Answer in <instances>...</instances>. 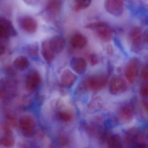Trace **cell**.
<instances>
[{"label": "cell", "mask_w": 148, "mask_h": 148, "mask_svg": "<svg viewBox=\"0 0 148 148\" xmlns=\"http://www.w3.org/2000/svg\"><path fill=\"white\" fill-rule=\"evenodd\" d=\"M86 28L96 30L98 37L104 42L111 41L113 36V30L110 26L103 22H96L87 24Z\"/></svg>", "instance_id": "6da1fadb"}, {"label": "cell", "mask_w": 148, "mask_h": 148, "mask_svg": "<svg viewBox=\"0 0 148 148\" xmlns=\"http://www.w3.org/2000/svg\"><path fill=\"white\" fill-rule=\"evenodd\" d=\"M130 48L133 52L138 53L141 50L143 42V34L139 27L131 30L129 36Z\"/></svg>", "instance_id": "7a4b0ae2"}, {"label": "cell", "mask_w": 148, "mask_h": 148, "mask_svg": "<svg viewBox=\"0 0 148 148\" xmlns=\"http://www.w3.org/2000/svg\"><path fill=\"white\" fill-rule=\"evenodd\" d=\"M108 77L106 74L92 76L83 83L84 87H89L93 90H98L104 87L108 83Z\"/></svg>", "instance_id": "3957f363"}, {"label": "cell", "mask_w": 148, "mask_h": 148, "mask_svg": "<svg viewBox=\"0 0 148 148\" xmlns=\"http://www.w3.org/2000/svg\"><path fill=\"white\" fill-rule=\"evenodd\" d=\"M140 66V60L136 57L130 59L127 63L125 69V76L129 83H133L135 81L139 74Z\"/></svg>", "instance_id": "277c9868"}, {"label": "cell", "mask_w": 148, "mask_h": 148, "mask_svg": "<svg viewBox=\"0 0 148 148\" xmlns=\"http://www.w3.org/2000/svg\"><path fill=\"white\" fill-rule=\"evenodd\" d=\"M105 10L115 17H120L124 11V2L121 0H108L104 2Z\"/></svg>", "instance_id": "5b68a950"}, {"label": "cell", "mask_w": 148, "mask_h": 148, "mask_svg": "<svg viewBox=\"0 0 148 148\" xmlns=\"http://www.w3.org/2000/svg\"><path fill=\"white\" fill-rule=\"evenodd\" d=\"M127 88L126 81L121 77H114L110 82V92L114 95H119L123 94L127 91Z\"/></svg>", "instance_id": "8992f818"}, {"label": "cell", "mask_w": 148, "mask_h": 148, "mask_svg": "<svg viewBox=\"0 0 148 148\" xmlns=\"http://www.w3.org/2000/svg\"><path fill=\"white\" fill-rule=\"evenodd\" d=\"M18 25L23 31L28 34H33L37 30V22L29 16H22L18 20Z\"/></svg>", "instance_id": "52a82bcc"}, {"label": "cell", "mask_w": 148, "mask_h": 148, "mask_svg": "<svg viewBox=\"0 0 148 148\" xmlns=\"http://www.w3.org/2000/svg\"><path fill=\"white\" fill-rule=\"evenodd\" d=\"M23 134L26 137L32 136L35 132V123L32 117L29 116H23L20 119L19 122Z\"/></svg>", "instance_id": "ba28073f"}, {"label": "cell", "mask_w": 148, "mask_h": 148, "mask_svg": "<svg viewBox=\"0 0 148 148\" xmlns=\"http://www.w3.org/2000/svg\"><path fill=\"white\" fill-rule=\"evenodd\" d=\"M16 34L12 23L4 17H0V36L7 38Z\"/></svg>", "instance_id": "9c48e42d"}, {"label": "cell", "mask_w": 148, "mask_h": 148, "mask_svg": "<svg viewBox=\"0 0 148 148\" xmlns=\"http://www.w3.org/2000/svg\"><path fill=\"white\" fill-rule=\"evenodd\" d=\"M41 82V78L40 74L36 71L31 72L27 76L26 79L27 89L29 92H34L39 87Z\"/></svg>", "instance_id": "30bf717a"}, {"label": "cell", "mask_w": 148, "mask_h": 148, "mask_svg": "<svg viewBox=\"0 0 148 148\" xmlns=\"http://www.w3.org/2000/svg\"><path fill=\"white\" fill-rule=\"evenodd\" d=\"M77 79V76L69 69L63 71L61 76L60 82L62 87L67 88L71 87Z\"/></svg>", "instance_id": "8fae6325"}, {"label": "cell", "mask_w": 148, "mask_h": 148, "mask_svg": "<svg viewBox=\"0 0 148 148\" xmlns=\"http://www.w3.org/2000/svg\"><path fill=\"white\" fill-rule=\"evenodd\" d=\"M118 116L119 120L123 123L131 122L134 117L133 108L129 105H123L119 109Z\"/></svg>", "instance_id": "7c38bea8"}, {"label": "cell", "mask_w": 148, "mask_h": 148, "mask_svg": "<svg viewBox=\"0 0 148 148\" xmlns=\"http://www.w3.org/2000/svg\"><path fill=\"white\" fill-rule=\"evenodd\" d=\"M49 44L52 51L55 54H60L64 50L65 42L63 38L56 36L49 40Z\"/></svg>", "instance_id": "4fadbf2b"}, {"label": "cell", "mask_w": 148, "mask_h": 148, "mask_svg": "<svg viewBox=\"0 0 148 148\" xmlns=\"http://www.w3.org/2000/svg\"><path fill=\"white\" fill-rule=\"evenodd\" d=\"M71 66L76 73L79 74H82L85 73L87 69V62L82 57H76L72 59Z\"/></svg>", "instance_id": "5bb4252c"}, {"label": "cell", "mask_w": 148, "mask_h": 148, "mask_svg": "<svg viewBox=\"0 0 148 148\" xmlns=\"http://www.w3.org/2000/svg\"><path fill=\"white\" fill-rule=\"evenodd\" d=\"M41 53L44 60L50 63L53 60L55 54L52 51L49 44V40L43 41L41 45Z\"/></svg>", "instance_id": "9a60e30c"}, {"label": "cell", "mask_w": 148, "mask_h": 148, "mask_svg": "<svg viewBox=\"0 0 148 148\" xmlns=\"http://www.w3.org/2000/svg\"><path fill=\"white\" fill-rule=\"evenodd\" d=\"M87 38L83 35L79 33L75 34L71 38V45L74 48H83L87 45Z\"/></svg>", "instance_id": "2e32d148"}, {"label": "cell", "mask_w": 148, "mask_h": 148, "mask_svg": "<svg viewBox=\"0 0 148 148\" xmlns=\"http://www.w3.org/2000/svg\"><path fill=\"white\" fill-rule=\"evenodd\" d=\"M141 84L140 93L144 97L148 96V70H143L141 74Z\"/></svg>", "instance_id": "e0dca14e"}, {"label": "cell", "mask_w": 148, "mask_h": 148, "mask_svg": "<svg viewBox=\"0 0 148 148\" xmlns=\"http://www.w3.org/2000/svg\"><path fill=\"white\" fill-rule=\"evenodd\" d=\"M13 64L16 69L23 70L28 67L29 65V62L26 56H20L14 59Z\"/></svg>", "instance_id": "ac0fdd59"}, {"label": "cell", "mask_w": 148, "mask_h": 148, "mask_svg": "<svg viewBox=\"0 0 148 148\" xmlns=\"http://www.w3.org/2000/svg\"><path fill=\"white\" fill-rule=\"evenodd\" d=\"M62 4L61 1H49L47 5V10L49 13L52 14H58L61 9Z\"/></svg>", "instance_id": "d6986e66"}, {"label": "cell", "mask_w": 148, "mask_h": 148, "mask_svg": "<svg viewBox=\"0 0 148 148\" xmlns=\"http://www.w3.org/2000/svg\"><path fill=\"white\" fill-rule=\"evenodd\" d=\"M10 95L9 85L8 82L3 80L0 81V99L7 100Z\"/></svg>", "instance_id": "ffe728a7"}, {"label": "cell", "mask_w": 148, "mask_h": 148, "mask_svg": "<svg viewBox=\"0 0 148 148\" xmlns=\"http://www.w3.org/2000/svg\"><path fill=\"white\" fill-rule=\"evenodd\" d=\"M0 143L5 147L12 148L15 144V139L11 135H6L0 139Z\"/></svg>", "instance_id": "44dd1931"}, {"label": "cell", "mask_w": 148, "mask_h": 148, "mask_svg": "<svg viewBox=\"0 0 148 148\" xmlns=\"http://www.w3.org/2000/svg\"><path fill=\"white\" fill-rule=\"evenodd\" d=\"M90 0H77L75 1L74 4V9L75 11L83 10L88 8L91 4Z\"/></svg>", "instance_id": "7402d4cb"}, {"label": "cell", "mask_w": 148, "mask_h": 148, "mask_svg": "<svg viewBox=\"0 0 148 148\" xmlns=\"http://www.w3.org/2000/svg\"><path fill=\"white\" fill-rule=\"evenodd\" d=\"M109 148H123L120 138L116 135L110 136L108 140Z\"/></svg>", "instance_id": "603a6c76"}, {"label": "cell", "mask_w": 148, "mask_h": 148, "mask_svg": "<svg viewBox=\"0 0 148 148\" xmlns=\"http://www.w3.org/2000/svg\"><path fill=\"white\" fill-rule=\"evenodd\" d=\"M59 117L62 121L68 122L73 119V115L68 111H61L59 113Z\"/></svg>", "instance_id": "cb8c5ba5"}, {"label": "cell", "mask_w": 148, "mask_h": 148, "mask_svg": "<svg viewBox=\"0 0 148 148\" xmlns=\"http://www.w3.org/2000/svg\"><path fill=\"white\" fill-rule=\"evenodd\" d=\"M7 118L9 121L10 123L13 127H16L17 126V121L13 115L10 114H8L7 115Z\"/></svg>", "instance_id": "d4e9b609"}, {"label": "cell", "mask_w": 148, "mask_h": 148, "mask_svg": "<svg viewBox=\"0 0 148 148\" xmlns=\"http://www.w3.org/2000/svg\"><path fill=\"white\" fill-rule=\"evenodd\" d=\"M90 61L92 65H95L98 63V59L95 54H92L90 56Z\"/></svg>", "instance_id": "484cf974"}, {"label": "cell", "mask_w": 148, "mask_h": 148, "mask_svg": "<svg viewBox=\"0 0 148 148\" xmlns=\"http://www.w3.org/2000/svg\"><path fill=\"white\" fill-rule=\"evenodd\" d=\"M37 48L36 47H32L29 48V53L30 54V55H34L36 54V53H37Z\"/></svg>", "instance_id": "4316f807"}, {"label": "cell", "mask_w": 148, "mask_h": 148, "mask_svg": "<svg viewBox=\"0 0 148 148\" xmlns=\"http://www.w3.org/2000/svg\"><path fill=\"white\" fill-rule=\"evenodd\" d=\"M4 127V131H5V133H6V135H10V134L11 133V130L10 127L9 125L8 124H5Z\"/></svg>", "instance_id": "83f0119b"}, {"label": "cell", "mask_w": 148, "mask_h": 148, "mask_svg": "<svg viewBox=\"0 0 148 148\" xmlns=\"http://www.w3.org/2000/svg\"><path fill=\"white\" fill-rule=\"evenodd\" d=\"M135 148H148V144L147 143H141L137 145Z\"/></svg>", "instance_id": "f1b7e54d"}, {"label": "cell", "mask_w": 148, "mask_h": 148, "mask_svg": "<svg viewBox=\"0 0 148 148\" xmlns=\"http://www.w3.org/2000/svg\"><path fill=\"white\" fill-rule=\"evenodd\" d=\"M143 42L148 43V31L143 34Z\"/></svg>", "instance_id": "f546056e"}, {"label": "cell", "mask_w": 148, "mask_h": 148, "mask_svg": "<svg viewBox=\"0 0 148 148\" xmlns=\"http://www.w3.org/2000/svg\"><path fill=\"white\" fill-rule=\"evenodd\" d=\"M107 51L109 54L111 55L113 53V50L112 47L110 46H108L107 48Z\"/></svg>", "instance_id": "4dcf8cb0"}, {"label": "cell", "mask_w": 148, "mask_h": 148, "mask_svg": "<svg viewBox=\"0 0 148 148\" xmlns=\"http://www.w3.org/2000/svg\"><path fill=\"white\" fill-rule=\"evenodd\" d=\"M4 52V48L3 47V46L1 44V43H0V55L2 54H3V52Z\"/></svg>", "instance_id": "1f68e13d"}]
</instances>
